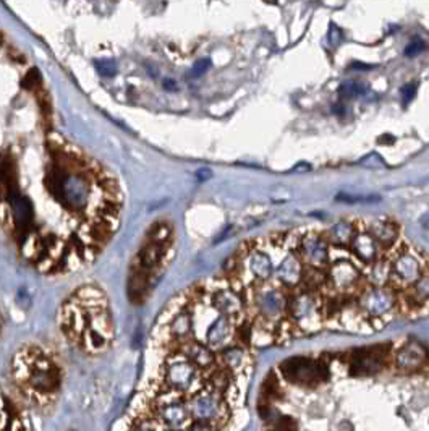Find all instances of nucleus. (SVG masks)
Here are the masks:
<instances>
[{
	"label": "nucleus",
	"mask_w": 429,
	"mask_h": 431,
	"mask_svg": "<svg viewBox=\"0 0 429 431\" xmlns=\"http://www.w3.org/2000/svg\"><path fill=\"white\" fill-rule=\"evenodd\" d=\"M60 329L88 355H100L114 342L115 328L109 300L100 289L84 286L60 308Z\"/></svg>",
	"instance_id": "nucleus-1"
},
{
	"label": "nucleus",
	"mask_w": 429,
	"mask_h": 431,
	"mask_svg": "<svg viewBox=\"0 0 429 431\" xmlns=\"http://www.w3.org/2000/svg\"><path fill=\"white\" fill-rule=\"evenodd\" d=\"M12 378L20 394L36 409L47 410L60 392L62 373L47 352L36 345L21 347L12 363Z\"/></svg>",
	"instance_id": "nucleus-2"
},
{
	"label": "nucleus",
	"mask_w": 429,
	"mask_h": 431,
	"mask_svg": "<svg viewBox=\"0 0 429 431\" xmlns=\"http://www.w3.org/2000/svg\"><path fill=\"white\" fill-rule=\"evenodd\" d=\"M174 248V229L167 222H157L149 230L141 251L136 256L130 274V297L133 302H144L154 281L166 269Z\"/></svg>",
	"instance_id": "nucleus-3"
},
{
	"label": "nucleus",
	"mask_w": 429,
	"mask_h": 431,
	"mask_svg": "<svg viewBox=\"0 0 429 431\" xmlns=\"http://www.w3.org/2000/svg\"><path fill=\"white\" fill-rule=\"evenodd\" d=\"M287 319L295 337H305L319 333L324 328L321 292L300 284L288 292Z\"/></svg>",
	"instance_id": "nucleus-4"
},
{
	"label": "nucleus",
	"mask_w": 429,
	"mask_h": 431,
	"mask_svg": "<svg viewBox=\"0 0 429 431\" xmlns=\"http://www.w3.org/2000/svg\"><path fill=\"white\" fill-rule=\"evenodd\" d=\"M391 264V286L397 294L415 284L429 267V256L419 246L410 243L407 238L395 246L389 255Z\"/></svg>",
	"instance_id": "nucleus-5"
},
{
	"label": "nucleus",
	"mask_w": 429,
	"mask_h": 431,
	"mask_svg": "<svg viewBox=\"0 0 429 431\" xmlns=\"http://www.w3.org/2000/svg\"><path fill=\"white\" fill-rule=\"evenodd\" d=\"M356 303L374 331H379L395 318H400L399 297L391 286H368L356 297Z\"/></svg>",
	"instance_id": "nucleus-6"
},
{
	"label": "nucleus",
	"mask_w": 429,
	"mask_h": 431,
	"mask_svg": "<svg viewBox=\"0 0 429 431\" xmlns=\"http://www.w3.org/2000/svg\"><path fill=\"white\" fill-rule=\"evenodd\" d=\"M292 246L308 269L327 271L331 261V243L324 227H301L290 230Z\"/></svg>",
	"instance_id": "nucleus-7"
},
{
	"label": "nucleus",
	"mask_w": 429,
	"mask_h": 431,
	"mask_svg": "<svg viewBox=\"0 0 429 431\" xmlns=\"http://www.w3.org/2000/svg\"><path fill=\"white\" fill-rule=\"evenodd\" d=\"M282 378L298 388L313 389L327 383L331 376V357H295L279 366Z\"/></svg>",
	"instance_id": "nucleus-8"
},
{
	"label": "nucleus",
	"mask_w": 429,
	"mask_h": 431,
	"mask_svg": "<svg viewBox=\"0 0 429 431\" xmlns=\"http://www.w3.org/2000/svg\"><path fill=\"white\" fill-rule=\"evenodd\" d=\"M347 250L352 253L360 263H363L364 266H369L374 263V261H378L379 258L387 256L394 248L386 250L384 246H382L369 232L368 224H366V219H356L355 234L352 237V240H350Z\"/></svg>",
	"instance_id": "nucleus-9"
},
{
	"label": "nucleus",
	"mask_w": 429,
	"mask_h": 431,
	"mask_svg": "<svg viewBox=\"0 0 429 431\" xmlns=\"http://www.w3.org/2000/svg\"><path fill=\"white\" fill-rule=\"evenodd\" d=\"M429 350L419 342L408 341L394 345V369L400 373L427 371Z\"/></svg>",
	"instance_id": "nucleus-10"
},
{
	"label": "nucleus",
	"mask_w": 429,
	"mask_h": 431,
	"mask_svg": "<svg viewBox=\"0 0 429 431\" xmlns=\"http://www.w3.org/2000/svg\"><path fill=\"white\" fill-rule=\"evenodd\" d=\"M369 232L372 237L384 246L386 250L395 248L403 240L402 229L394 219L389 218H378V219H366Z\"/></svg>",
	"instance_id": "nucleus-11"
},
{
	"label": "nucleus",
	"mask_w": 429,
	"mask_h": 431,
	"mask_svg": "<svg viewBox=\"0 0 429 431\" xmlns=\"http://www.w3.org/2000/svg\"><path fill=\"white\" fill-rule=\"evenodd\" d=\"M31 428L28 417L15 407L5 396L0 394V429H23Z\"/></svg>",
	"instance_id": "nucleus-12"
},
{
	"label": "nucleus",
	"mask_w": 429,
	"mask_h": 431,
	"mask_svg": "<svg viewBox=\"0 0 429 431\" xmlns=\"http://www.w3.org/2000/svg\"><path fill=\"white\" fill-rule=\"evenodd\" d=\"M355 229H356V219H342L332 224L331 227H324L329 243L334 246H342V248H347L348 246L355 234Z\"/></svg>",
	"instance_id": "nucleus-13"
},
{
	"label": "nucleus",
	"mask_w": 429,
	"mask_h": 431,
	"mask_svg": "<svg viewBox=\"0 0 429 431\" xmlns=\"http://www.w3.org/2000/svg\"><path fill=\"white\" fill-rule=\"evenodd\" d=\"M21 84H23V88H26V89H36L39 84H41V73H39L37 68H31L25 78H23Z\"/></svg>",
	"instance_id": "nucleus-14"
},
{
	"label": "nucleus",
	"mask_w": 429,
	"mask_h": 431,
	"mask_svg": "<svg viewBox=\"0 0 429 431\" xmlns=\"http://www.w3.org/2000/svg\"><path fill=\"white\" fill-rule=\"evenodd\" d=\"M96 68L100 75L107 76V78H111V76H114L117 73V65H115L114 60H97Z\"/></svg>",
	"instance_id": "nucleus-15"
},
{
	"label": "nucleus",
	"mask_w": 429,
	"mask_h": 431,
	"mask_svg": "<svg viewBox=\"0 0 429 431\" xmlns=\"http://www.w3.org/2000/svg\"><path fill=\"white\" fill-rule=\"evenodd\" d=\"M424 50V42L423 39H419V37H415V39H411L410 44L405 47V56L407 57H415L418 56V53H421Z\"/></svg>",
	"instance_id": "nucleus-16"
},
{
	"label": "nucleus",
	"mask_w": 429,
	"mask_h": 431,
	"mask_svg": "<svg viewBox=\"0 0 429 431\" xmlns=\"http://www.w3.org/2000/svg\"><path fill=\"white\" fill-rule=\"evenodd\" d=\"M209 67H210V60H209V59H201V60H198L196 64L193 65L191 75H193V76H201V75H204V73L209 70Z\"/></svg>",
	"instance_id": "nucleus-17"
},
{
	"label": "nucleus",
	"mask_w": 429,
	"mask_h": 431,
	"mask_svg": "<svg viewBox=\"0 0 429 431\" xmlns=\"http://www.w3.org/2000/svg\"><path fill=\"white\" fill-rule=\"evenodd\" d=\"M402 92H403V101L405 102H410L413 97H415V92H416V84H407V86H405L403 89H402Z\"/></svg>",
	"instance_id": "nucleus-18"
},
{
	"label": "nucleus",
	"mask_w": 429,
	"mask_h": 431,
	"mask_svg": "<svg viewBox=\"0 0 429 431\" xmlns=\"http://www.w3.org/2000/svg\"><path fill=\"white\" fill-rule=\"evenodd\" d=\"M164 86H166L167 89H172V91H174V89H177V86H175V81H172V80H167L166 83H164Z\"/></svg>",
	"instance_id": "nucleus-19"
}]
</instances>
